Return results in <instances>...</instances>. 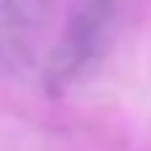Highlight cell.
<instances>
[{
    "mask_svg": "<svg viewBox=\"0 0 151 151\" xmlns=\"http://www.w3.org/2000/svg\"><path fill=\"white\" fill-rule=\"evenodd\" d=\"M116 11V0H86L73 16L68 32L57 43L51 60L46 65V86L49 89H65L78 76L92 57L97 54L103 38L108 32V24Z\"/></svg>",
    "mask_w": 151,
    "mask_h": 151,
    "instance_id": "6da1fadb",
    "label": "cell"
},
{
    "mask_svg": "<svg viewBox=\"0 0 151 151\" xmlns=\"http://www.w3.org/2000/svg\"><path fill=\"white\" fill-rule=\"evenodd\" d=\"M54 0H0V49L14 46L41 27Z\"/></svg>",
    "mask_w": 151,
    "mask_h": 151,
    "instance_id": "7a4b0ae2",
    "label": "cell"
}]
</instances>
